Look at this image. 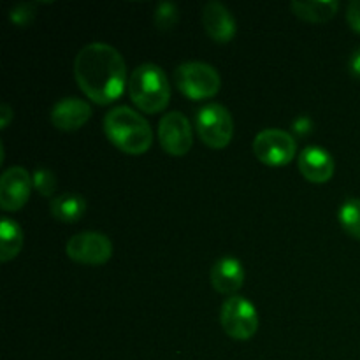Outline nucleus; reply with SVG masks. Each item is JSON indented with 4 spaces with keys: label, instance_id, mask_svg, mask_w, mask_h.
Wrapping results in <instances>:
<instances>
[{
    "label": "nucleus",
    "instance_id": "6",
    "mask_svg": "<svg viewBox=\"0 0 360 360\" xmlns=\"http://www.w3.org/2000/svg\"><path fill=\"white\" fill-rule=\"evenodd\" d=\"M195 127L200 141L214 150L229 146L234 136V120L231 111L218 102L202 105L197 111Z\"/></svg>",
    "mask_w": 360,
    "mask_h": 360
},
{
    "label": "nucleus",
    "instance_id": "21",
    "mask_svg": "<svg viewBox=\"0 0 360 360\" xmlns=\"http://www.w3.org/2000/svg\"><path fill=\"white\" fill-rule=\"evenodd\" d=\"M35 14V4L34 2H21L11 9V21L16 25H27L30 23L32 18Z\"/></svg>",
    "mask_w": 360,
    "mask_h": 360
},
{
    "label": "nucleus",
    "instance_id": "1",
    "mask_svg": "<svg viewBox=\"0 0 360 360\" xmlns=\"http://www.w3.org/2000/svg\"><path fill=\"white\" fill-rule=\"evenodd\" d=\"M74 77L88 98L97 104H111L125 90L127 63L115 46L90 42L76 55Z\"/></svg>",
    "mask_w": 360,
    "mask_h": 360
},
{
    "label": "nucleus",
    "instance_id": "12",
    "mask_svg": "<svg viewBox=\"0 0 360 360\" xmlns=\"http://www.w3.org/2000/svg\"><path fill=\"white\" fill-rule=\"evenodd\" d=\"M210 281L217 292L224 295H236L245 283V267L241 260L232 255H224L211 266Z\"/></svg>",
    "mask_w": 360,
    "mask_h": 360
},
{
    "label": "nucleus",
    "instance_id": "14",
    "mask_svg": "<svg viewBox=\"0 0 360 360\" xmlns=\"http://www.w3.org/2000/svg\"><path fill=\"white\" fill-rule=\"evenodd\" d=\"M90 116L91 105L79 97H63L51 108V123L65 132L81 129Z\"/></svg>",
    "mask_w": 360,
    "mask_h": 360
},
{
    "label": "nucleus",
    "instance_id": "22",
    "mask_svg": "<svg viewBox=\"0 0 360 360\" xmlns=\"http://www.w3.org/2000/svg\"><path fill=\"white\" fill-rule=\"evenodd\" d=\"M347 21L355 32L360 34V0H352L347 7Z\"/></svg>",
    "mask_w": 360,
    "mask_h": 360
},
{
    "label": "nucleus",
    "instance_id": "19",
    "mask_svg": "<svg viewBox=\"0 0 360 360\" xmlns=\"http://www.w3.org/2000/svg\"><path fill=\"white\" fill-rule=\"evenodd\" d=\"M179 20V11L174 2H160L155 9L153 21L158 27V30H171Z\"/></svg>",
    "mask_w": 360,
    "mask_h": 360
},
{
    "label": "nucleus",
    "instance_id": "8",
    "mask_svg": "<svg viewBox=\"0 0 360 360\" xmlns=\"http://www.w3.org/2000/svg\"><path fill=\"white\" fill-rule=\"evenodd\" d=\"M69 259L88 266H101L112 257V243L105 234L97 231H84L74 234L65 243Z\"/></svg>",
    "mask_w": 360,
    "mask_h": 360
},
{
    "label": "nucleus",
    "instance_id": "24",
    "mask_svg": "<svg viewBox=\"0 0 360 360\" xmlns=\"http://www.w3.org/2000/svg\"><path fill=\"white\" fill-rule=\"evenodd\" d=\"M14 111L9 104H0V129H7L9 122L13 120Z\"/></svg>",
    "mask_w": 360,
    "mask_h": 360
},
{
    "label": "nucleus",
    "instance_id": "13",
    "mask_svg": "<svg viewBox=\"0 0 360 360\" xmlns=\"http://www.w3.org/2000/svg\"><path fill=\"white\" fill-rule=\"evenodd\" d=\"M301 174L311 183H327L334 176L336 162L334 157L322 146H306L297 158Z\"/></svg>",
    "mask_w": 360,
    "mask_h": 360
},
{
    "label": "nucleus",
    "instance_id": "7",
    "mask_svg": "<svg viewBox=\"0 0 360 360\" xmlns=\"http://www.w3.org/2000/svg\"><path fill=\"white\" fill-rule=\"evenodd\" d=\"M252 148L253 155L262 164L280 167L294 160L297 143H295V137L287 130L264 129L255 136Z\"/></svg>",
    "mask_w": 360,
    "mask_h": 360
},
{
    "label": "nucleus",
    "instance_id": "11",
    "mask_svg": "<svg viewBox=\"0 0 360 360\" xmlns=\"http://www.w3.org/2000/svg\"><path fill=\"white\" fill-rule=\"evenodd\" d=\"M202 25L206 28V34L217 42L232 41L238 32V23H236L234 14L231 13L225 4L218 0H210L202 9Z\"/></svg>",
    "mask_w": 360,
    "mask_h": 360
},
{
    "label": "nucleus",
    "instance_id": "18",
    "mask_svg": "<svg viewBox=\"0 0 360 360\" xmlns=\"http://www.w3.org/2000/svg\"><path fill=\"white\" fill-rule=\"evenodd\" d=\"M338 220L347 234L360 239V199L359 197H347L341 202L338 211Z\"/></svg>",
    "mask_w": 360,
    "mask_h": 360
},
{
    "label": "nucleus",
    "instance_id": "17",
    "mask_svg": "<svg viewBox=\"0 0 360 360\" xmlns=\"http://www.w3.org/2000/svg\"><path fill=\"white\" fill-rule=\"evenodd\" d=\"M23 248V231L13 218L4 217L0 220V260L9 262L16 259Z\"/></svg>",
    "mask_w": 360,
    "mask_h": 360
},
{
    "label": "nucleus",
    "instance_id": "23",
    "mask_svg": "<svg viewBox=\"0 0 360 360\" xmlns=\"http://www.w3.org/2000/svg\"><path fill=\"white\" fill-rule=\"evenodd\" d=\"M348 69L355 77H360V46L352 51L350 60H348Z\"/></svg>",
    "mask_w": 360,
    "mask_h": 360
},
{
    "label": "nucleus",
    "instance_id": "4",
    "mask_svg": "<svg viewBox=\"0 0 360 360\" xmlns=\"http://www.w3.org/2000/svg\"><path fill=\"white\" fill-rule=\"evenodd\" d=\"M174 79L179 91L192 101L214 97L221 86L220 72L211 63L188 60L176 67Z\"/></svg>",
    "mask_w": 360,
    "mask_h": 360
},
{
    "label": "nucleus",
    "instance_id": "5",
    "mask_svg": "<svg viewBox=\"0 0 360 360\" xmlns=\"http://www.w3.org/2000/svg\"><path fill=\"white\" fill-rule=\"evenodd\" d=\"M220 323L225 334L236 341H248L259 329L255 304L243 295H231L221 302Z\"/></svg>",
    "mask_w": 360,
    "mask_h": 360
},
{
    "label": "nucleus",
    "instance_id": "16",
    "mask_svg": "<svg viewBox=\"0 0 360 360\" xmlns=\"http://www.w3.org/2000/svg\"><path fill=\"white\" fill-rule=\"evenodd\" d=\"M49 210L56 220L69 224V221H76L83 217L84 211H86V199L81 193H60L51 199Z\"/></svg>",
    "mask_w": 360,
    "mask_h": 360
},
{
    "label": "nucleus",
    "instance_id": "10",
    "mask_svg": "<svg viewBox=\"0 0 360 360\" xmlns=\"http://www.w3.org/2000/svg\"><path fill=\"white\" fill-rule=\"evenodd\" d=\"M34 179L21 165L6 169L0 176V206L4 211H18L27 204Z\"/></svg>",
    "mask_w": 360,
    "mask_h": 360
},
{
    "label": "nucleus",
    "instance_id": "2",
    "mask_svg": "<svg viewBox=\"0 0 360 360\" xmlns=\"http://www.w3.org/2000/svg\"><path fill=\"white\" fill-rule=\"evenodd\" d=\"M108 139L129 155L146 153L153 143V130L141 112L130 105H116L104 116Z\"/></svg>",
    "mask_w": 360,
    "mask_h": 360
},
{
    "label": "nucleus",
    "instance_id": "20",
    "mask_svg": "<svg viewBox=\"0 0 360 360\" xmlns=\"http://www.w3.org/2000/svg\"><path fill=\"white\" fill-rule=\"evenodd\" d=\"M32 179H34V186L39 193H42L44 197L53 195L56 188V178L51 169L37 167L32 174Z\"/></svg>",
    "mask_w": 360,
    "mask_h": 360
},
{
    "label": "nucleus",
    "instance_id": "15",
    "mask_svg": "<svg viewBox=\"0 0 360 360\" xmlns=\"http://www.w3.org/2000/svg\"><path fill=\"white\" fill-rule=\"evenodd\" d=\"M292 13L297 18L313 23H322L330 20L340 9L338 0H294L290 2Z\"/></svg>",
    "mask_w": 360,
    "mask_h": 360
},
{
    "label": "nucleus",
    "instance_id": "3",
    "mask_svg": "<svg viewBox=\"0 0 360 360\" xmlns=\"http://www.w3.org/2000/svg\"><path fill=\"white\" fill-rule=\"evenodd\" d=\"M129 95L141 111H164L171 101V86L165 70L153 62L137 65L130 72Z\"/></svg>",
    "mask_w": 360,
    "mask_h": 360
},
{
    "label": "nucleus",
    "instance_id": "9",
    "mask_svg": "<svg viewBox=\"0 0 360 360\" xmlns=\"http://www.w3.org/2000/svg\"><path fill=\"white\" fill-rule=\"evenodd\" d=\"M158 141L164 151L172 157H183L193 144L190 120L181 111H169L158 122Z\"/></svg>",
    "mask_w": 360,
    "mask_h": 360
}]
</instances>
